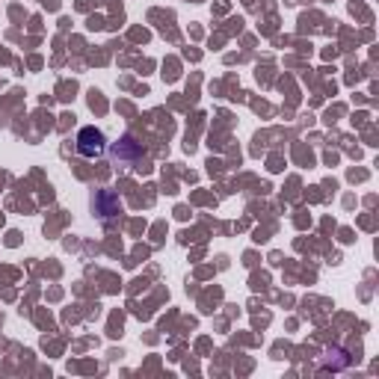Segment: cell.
I'll return each instance as SVG.
<instances>
[{"label":"cell","instance_id":"cell-1","mask_svg":"<svg viewBox=\"0 0 379 379\" xmlns=\"http://www.w3.org/2000/svg\"><path fill=\"white\" fill-rule=\"evenodd\" d=\"M107 149V137L98 128H83L81 133H77V151L83 154V158H101Z\"/></svg>","mask_w":379,"mask_h":379},{"label":"cell","instance_id":"cell-2","mask_svg":"<svg viewBox=\"0 0 379 379\" xmlns=\"http://www.w3.org/2000/svg\"><path fill=\"white\" fill-rule=\"evenodd\" d=\"M113 154H116V158H128V154H140V149L133 146V140H121L119 146L113 149Z\"/></svg>","mask_w":379,"mask_h":379}]
</instances>
